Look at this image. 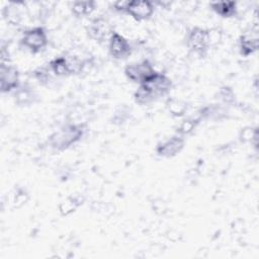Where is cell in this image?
Masks as SVG:
<instances>
[{
  "instance_id": "cell-1",
  "label": "cell",
  "mask_w": 259,
  "mask_h": 259,
  "mask_svg": "<svg viewBox=\"0 0 259 259\" xmlns=\"http://www.w3.org/2000/svg\"><path fill=\"white\" fill-rule=\"evenodd\" d=\"M172 87L171 79L165 74L157 72L145 83L139 85L134 93V99L140 105L150 104L168 95Z\"/></svg>"
},
{
  "instance_id": "cell-2",
  "label": "cell",
  "mask_w": 259,
  "mask_h": 259,
  "mask_svg": "<svg viewBox=\"0 0 259 259\" xmlns=\"http://www.w3.org/2000/svg\"><path fill=\"white\" fill-rule=\"evenodd\" d=\"M86 130V124L82 122L63 124L48 138V144L54 151L63 152L77 144L85 135Z\"/></svg>"
},
{
  "instance_id": "cell-3",
  "label": "cell",
  "mask_w": 259,
  "mask_h": 259,
  "mask_svg": "<svg viewBox=\"0 0 259 259\" xmlns=\"http://www.w3.org/2000/svg\"><path fill=\"white\" fill-rule=\"evenodd\" d=\"M186 46L193 54L199 58H204L211 46L209 30L198 26L192 27L187 33Z\"/></svg>"
},
{
  "instance_id": "cell-4",
  "label": "cell",
  "mask_w": 259,
  "mask_h": 259,
  "mask_svg": "<svg viewBox=\"0 0 259 259\" xmlns=\"http://www.w3.org/2000/svg\"><path fill=\"white\" fill-rule=\"evenodd\" d=\"M20 45L32 54L44 51L48 45V34L45 28L35 26L26 29L20 38Z\"/></svg>"
},
{
  "instance_id": "cell-5",
  "label": "cell",
  "mask_w": 259,
  "mask_h": 259,
  "mask_svg": "<svg viewBox=\"0 0 259 259\" xmlns=\"http://www.w3.org/2000/svg\"><path fill=\"white\" fill-rule=\"evenodd\" d=\"M157 71L154 69L152 63L149 60H142L140 62L128 64L124 68L125 77L137 84H143L154 76Z\"/></svg>"
},
{
  "instance_id": "cell-6",
  "label": "cell",
  "mask_w": 259,
  "mask_h": 259,
  "mask_svg": "<svg viewBox=\"0 0 259 259\" xmlns=\"http://www.w3.org/2000/svg\"><path fill=\"white\" fill-rule=\"evenodd\" d=\"M20 86V76L16 67L10 63H1L0 89L2 93L15 91Z\"/></svg>"
},
{
  "instance_id": "cell-7",
  "label": "cell",
  "mask_w": 259,
  "mask_h": 259,
  "mask_svg": "<svg viewBox=\"0 0 259 259\" xmlns=\"http://www.w3.org/2000/svg\"><path fill=\"white\" fill-rule=\"evenodd\" d=\"M184 145L185 137L175 134L160 142L156 147V153L163 158H173L183 150Z\"/></svg>"
},
{
  "instance_id": "cell-8",
  "label": "cell",
  "mask_w": 259,
  "mask_h": 259,
  "mask_svg": "<svg viewBox=\"0 0 259 259\" xmlns=\"http://www.w3.org/2000/svg\"><path fill=\"white\" fill-rule=\"evenodd\" d=\"M109 55L115 60H124L133 52V48L130 41L116 31H112L108 39Z\"/></svg>"
},
{
  "instance_id": "cell-9",
  "label": "cell",
  "mask_w": 259,
  "mask_h": 259,
  "mask_svg": "<svg viewBox=\"0 0 259 259\" xmlns=\"http://www.w3.org/2000/svg\"><path fill=\"white\" fill-rule=\"evenodd\" d=\"M155 10V4L149 0H134L130 1L126 14L132 16L137 21L148 20L152 17Z\"/></svg>"
},
{
  "instance_id": "cell-10",
  "label": "cell",
  "mask_w": 259,
  "mask_h": 259,
  "mask_svg": "<svg viewBox=\"0 0 259 259\" xmlns=\"http://www.w3.org/2000/svg\"><path fill=\"white\" fill-rule=\"evenodd\" d=\"M86 31L90 38L97 42H103L106 39L108 40L111 33L112 29L108 23V21L105 18L98 17L90 21V23L86 27Z\"/></svg>"
},
{
  "instance_id": "cell-11",
  "label": "cell",
  "mask_w": 259,
  "mask_h": 259,
  "mask_svg": "<svg viewBox=\"0 0 259 259\" xmlns=\"http://www.w3.org/2000/svg\"><path fill=\"white\" fill-rule=\"evenodd\" d=\"M259 37L256 29H249L241 34L239 38V52L242 57H249L257 52Z\"/></svg>"
},
{
  "instance_id": "cell-12",
  "label": "cell",
  "mask_w": 259,
  "mask_h": 259,
  "mask_svg": "<svg viewBox=\"0 0 259 259\" xmlns=\"http://www.w3.org/2000/svg\"><path fill=\"white\" fill-rule=\"evenodd\" d=\"M36 93L27 84L20 85L15 91H13L14 102L19 106H29L36 101Z\"/></svg>"
},
{
  "instance_id": "cell-13",
  "label": "cell",
  "mask_w": 259,
  "mask_h": 259,
  "mask_svg": "<svg viewBox=\"0 0 259 259\" xmlns=\"http://www.w3.org/2000/svg\"><path fill=\"white\" fill-rule=\"evenodd\" d=\"M210 9L223 18H232L238 14V6L235 1H215L209 3Z\"/></svg>"
},
{
  "instance_id": "cell-14",
  "label": "cell",
  "mask_w": 259,
  "mask_h": 259,
  "mask_svg": "<svg viewBox=\"0 0 259 259\" xmlns=\"http://www.w3.org/2000/svg\"><path fill=\"white\" fill-rule=\"evenodd\" d=\"M96 8L95 1H74L71 5V11L76 17L90 15Z\"/></svg>"
},
{
  "instance_id": "cell-15",
  "label": "cell",
  "mask_w": 259,
  "mask_h": 259,
  "mask_svg": "<svg viewBox=\"0 0 259 259\" xmlns=\"http://www.w3.org/2000/svg\"><path fill=\"white\" fill-rule=\"evenodd\" d=\"M50 69L52 70L53 74L56 77H65L69 76L68 66H67V59L66 56H59L50 61L48 64Z\"/></svg>"
},
{
  "instance_id": "cell-16",
  "label": "cell",
  "mask_w": 259,
  "mask_h": 259,
  "mask_svg": "<svg viewBox=\"0 0 259 259\" xmlns=\"http://www.w3.org/2000/svg\"><path fill=\"white\" fill-rule=\"evenodd\" d=\"M166 107L170 114L175 117L183 116L187 110L186 102L177 98H169L166 102Z\"/></svg>"
},
{
  "instance_id": "cell-17",
  "label": "cell",
  "mask_w": 259,
  "mask_h": 259,
  "mask_svg": "<svg viewBox=\"0 0 259 259\" xmlns=\"http://www.w3.org/2000/svg\"><path fill=\"white\" fill-rule=\"evenodd\" d=\"M201 120V118L199 117V115L197 114L196 117L194 116H190V117H187V118H184L180 123L179 125L177 126V130H176V134L178 135H181L183 137L191 134L194 128L197 126V124L199 123V121Z\"/></svg>"
},
{
  "instance_id": "cell-18",
  "label": "cell",
  "mask_w": 259,
  "mask_h": 259,
  "mask_svg": "<svg viewBox=\"0 0 259 259\" xmlns=\"http://www.w3.org/2000/svg\"><path fill=\"white\" fill-rule=\"evenodd\" d=\"M54 74L52 72V70L50 69L49 65L48 66H41L36 68L33 71V77L34 79L44 86H49L53 80H54Z\"/></svg>"
},
{
  "instance_id": "cell-19",
  "label": "cell",
  "mask_w": 259,
  "mask_h": 259,
  "mask_svg": "<svg viewBox=\"0 0 259 259\" xmlns=\"http://www.w3.org/2000/svg\"><path fill=\"white\" fill-rule=\"evenodd\" d=\"M82 204V199L79 196L75 197H68L64 201H62L59 205V209L61 214L63 215H68L71 212L75 211V209Z\"/></svg>"
},
{
  "instance_id": "cell-20",
  "label": "cell",
  "mask_w": 259,
  "mask_h": 259,
  "mask_svg": "<svg viewBox=\"0 0 259 259\" xmlns=\"http://www.w3.org/2000/svg\"><path fill=\"white\" fill-rule=\"evenodd\" d=\"M218 98L223 105H231L236 100V95L233 89L229 86H223L218 92Z\"/></svg>"
},
{
  "instance_id": "cell-21",
  "label": "cell",
  "mask_w": 259,
  "mask_h": 259,
  "mask_svg": "<svg viewBox=\"0 0 259 259\" xmlns=\"http://www.w3.org/2000/svg\"><path fill=\"white\" fill-rule=\"evenodd\" d=\"M240 139L244 143L251 142V144L256 146L257 145V141H258V131H257V127L248 126V127L242 128Z\"/></svg>"
},
{
  "instance_id": "cell-22",
  "label": "cell",
  "mask_w": 259,
  "mask_h": 259,
  "mask_svg": "<svg viewBox=\"0 0 259 259\" xmlns=\"http://www.w3.org/2000/svg\"><path fill=\"white\" fill-rule=\"evenodd\" d=\"M128 117H130L128 109L125 106H122L115 110V112L113 113L111 122L114 124H122V123L126 122Z\"/></svg>"
},
{
  "instance_id": "cell-23",
  "label": "cell",
  "mask_w": 259,
  "mask_h": 259,
  "mask_svg": "<svg viewBox=\"0 0 259 259\" xmlns=\"http://www.w3.org/2000/svg\"><path fill=\"white\" fill-rule=\"evenodd\" d=\"M27 199H28L27 192L23 189H17L16 192L13 194V199H12L13 206L18 208L22 206L27 201Z\"/></svg>"
},
{
  "instance_id": "cell-24",
  "label": "cell",
  "mask_w": 259,
  "mask_h": 259,
  "mask_svg": "<svg viewBox=\"0 0 259 259\" xmlns=\"http://www.w3.org/2000/svg\"><path fill=\"white\" fill-rule=\"evenodd\" d=\"M130 1H125V0H119V1H115L112 4V7L115 11L120 12V13H125L127 6H128Z\"/></svg>"
}]
</instances>
